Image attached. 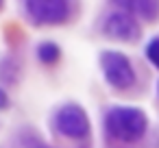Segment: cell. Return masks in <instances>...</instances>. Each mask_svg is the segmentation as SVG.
Wrapping results in <instances>:
<instances>
[{"label":"cell","mask_w":159,"mask_h":148,"mask_svg":"<svg viewBox=\"0 0 159 148\" xmlns=\"http://www.w3.org/2000/svg\"><path fill=\"white\" fill-rule=\"evenodd\" d=\"M126 9H133V11L144 13V16H152L157 11V5H152V2H137V5H126Z\"/></svg>","instance_id":"52a82bcc"},{"label":"cell","mask_w":159,"mask_h":148,"mask_svg":"<svg viewBox=\"0 0 159 148\" xmlns=\"http://www.w3.org/2000/svg\"><path fill=\"white\" fill-rule=\"evenodd\" d=\"M7 102H9V100H7V94L0 89V109H5V107H7Z\"/></svg>","instance_id":"9c48e42d"},{"label":"cell","mask_w":159,"mask_h":148,"mask_svg":"<svg viewBox=\"0 0 159 148\" xmlns=\"http://www.w3.org/2000/svg\"><path fill=\"white\" fill-rule=\"evenodd\" d=\"M107 133L120 141H137L146 133V115L133 107H116L105 118Z\"/></svg>","instance_id":"6da1fadb"},{"label":"cell","mask_w":159,"mask_h":148,"mask_svg":"<svg viewBox=\"0 0 159 148\" xmlns=\"http://www.w3.org/2000/svg\"><path fill=\"white\" fill-rule=\"evenodd\" d=\"M148 59L159 68V39H152L148 44Z\"/></svg>","instance_id":"ba28073f"},{"label":"cell","mask_w":159,"mask_h":148,"mask_svg":"<svg viewBox=\"0 0 159 148\" xmlns=\"http://www.w3.org/2000/svg\"><path fill=\"white\" fill-rule=\"evenodd\" d=\"M55 124H57V128H59L63 135H68V137H83V135H87V131H89L87 115H85V111H83L81 107H76V105H66V107H61V109L57 111V115H55Z\"/></svg>","instance_id":"3957f363"},{"label":"cell","mask_w":159,"mask_h":148,"mask_svg":"<svg viewBox=\"0 0 159 148\" xmlns=\"http://www.w3.org/2000/svg\"><path fill=\"white\" fill-rule=\"evenodd\" d=\"M26 11L37 24H61L70 16L68 2H61V0H50V2L48 0H35V2H26Z\"/></svg>","instance_id":"277c9868"},{"label":"cell","mask_w":159,"mask_h":148,"mask_svg":"<svg viewBox=\"0 0 159 148\" xmlns=\"http://www.w3.org/2000/svg\"><path fill=\"white\" fill-rule=\"evenodd\" d=\"M105 33L109 37H116V39H135L139 35V29H137V22L131 13L118 11V13H111L107 18Z\"/></svg>","instance_id":"5b68a950"},{"label":"cell","mask_w":159,"mask_h":148,"mask_svg":"<svg viewBox=\"0 0 159 148\" xmlns=\"http://www.w3.org/2000/svg\"><path fill=\"white\" fill-rule=\"evenodd\" d=\"M37 55H39V59L42 61H46V63H52V61H57L59 59V48L55 46V44H50V42H44L39 48H37Z\"/></svg>","instance_id":"8992f818"},{"label":"cell","mask_w":159,"mask_h":148,"mask_svg":"<svg viewBox=\"0 0 159 148\" xmlns=\"http://www.w3.org/2000/svg\"><path fill=\"white\" fill-rule=\"evenodd\" d=\"M100 65H102V72L107 76V81L118 87V89H126L133 85L135 81V74H133V68H131V61L122 55V52H105L100 57Z\"/></svg>","instance_id":"7a4b0ae2"}]
</instances>
